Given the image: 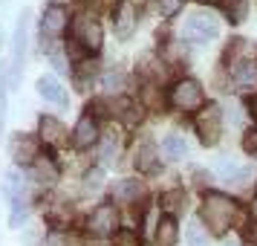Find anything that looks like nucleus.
Instances as JSON below:
<instances>
[{
    "mask_svg": "<svg viewBox=\"0 0 257 246\" xmlns=\"http://www.w3.org/2000/svg\"><path fill=\"white\" fill-rule=\"evenodd\" d=\"M121 84H124V75H118V72H110L107 75V90L116 93V90H121Z\"/></svg>",
    "mask_w": 257,
    "mask_h": 246,
    "instance_id": "obj_34",
    "label": "nucleus"
},
{
    "mask_svg": "<svg viewBox=\"0 0 257 246\" xmlns=\"http://www.w3.org/2000/svg\"><path fill=\"white\" fill-rule=\"evenodd\" d=\"M104 186V174H101V171H87V174H84V191H98V188Z\"/></svg>",
    "mask_w": 257,
    "mask_h": 246,
    "instance_id": "obj_27",
    "label": "nucleus"
},
{
    "mask_svg": "<svg viewBox=\"0 0 257 246\" xmlns=\"http://www.w3.org/2000/svg\"><path fill=\"white\" fill-rule=\"evenodd\" d=\"M194 125H197V133H199L202 145H217L220 133H222V110L217 105L202 107L197 113V119H194Z\"/></svg>",
    "mask_w": 257,
    "mask_h": 246,
    "instance_id": "obj_3",
    "label": "nucleus"
},
{
    "mask_svg": "<svg viewBox=\"0 0 257 246\" xmlns=\"http://www.w3.org/2000/svg\"><path fill=\"white\" fill-rule=\"evenodd\" d=\"M116 226H118V211L113 209V206H98V209L90 214V232L98 234V237L110 234Z\"/></svg>",
    "mask_w": 257,
    "mask_h": 246,
    "instance_id": "obj_10",
    "label": "nucleus"
},
{
    "mask_svg": "<svg viewBox=\"0 0 257 246\" xmlns=\"http://www.w3.org/2000/svg\"><path fill=\"white\" fill-rule=\"evenodd\" d=\"M182 200H185L182 191H168V194L162 197V209H168V211H171V217H174V214L182 211Z\"/></svg>",
    "mask_w": 257,
    "mask_h": 246,
    "instance_id": "obj_24",
    "label": "nucleus"
},
{
    "mask_svg": "<svg viewBox=\"0 0 257 246\" xmlns=\"http://www.w3.org/2000/svg\"><path fill=\"white\" fill-rule=\"evenodd\" d=\"M38 93H41V99H47L49 105H61V107L67 105V90L55 78H49V75L38 78Z\"/></svg>",
    "mask_w": 257,
    "mask_h": 246,
    "instance_id": "obj_12",
    "label": "nucleus"
},
{
    "mask_svg": "<svg viewBox=\"0 0 257 246\" xmlns=\"http://www.w3.org/2000/svg\"><path fill=\"white\" fill-rule=\"evenodd\" d=\"M220 35V21L214 15L197 12V15H188L185 21V38L191 41H211V38Z\"/></svg>",
    "mask_w": 257,
    "mask_h": 246,
    "instance_id": "obj_5",
    "label": "nucleus"
},
{
    "mask_svg": "<svg viewBox=\"0 0 257 246\" xmlns=\"http://www.w3.org/2000/svg\"><path fill=\"white\" fill-rule=\"evenodd\" d=\"M188 246H208V232L202 223H188Z\"/></svg>",
    "mask_w": 257,
    "mask_h": 246,
    "instance_id": "obj_23",
    "label": "nucleus"
},
{
    "mask_svg": "<svg viewBox=\"0 0 257 246\" xmlns=\"http://www.w3.org/2000/svg\"><path fill=\"white\" fill-rule=\"evenodd\" d=\"M113 197H116L118 203H133V200H142V197H145V186H142V180H118Z\"/></svg>",
    "mask_w": 257,
    "mask_h": 246,
    "instance_id": "obj_14",
    "label": "nucleus"
},
{
    "mask_svg": "<svg viewBox=\"0 0 257 246\" xmlns=\"http://www.w3.org/2000/svg\"><path fill=\"white\" fill-rule=\"evenodd\" d=\"M243 151L251 153V156H257V128H251V130L243 133Z\"/></svg>",
    "mask_w": 257,
    "mask_h": 246,
    "instance_id": "obj_30",
    "label": "nucleus"
},
{
    "mask_svg": "<svg viewBox=\"0 0 257 246\" xmlns=\"http://www.w3.org/2000/svg\"><path fill=\"white\" fill-rule=\"evenodd\" d=\"M251 116L257 119V96H254V102H251Z\"/></svg>",
    "mask_w": 257,
    "mask_h": 246,
    "instance_id": "obj_37",
    "label": "nucleus"
},
{
    "mask_svg": "<svg viewBox=\"0 0 257 246\" xmlns=\"http://www.w3.org/2000/svg\"><path fill=\"white\" fill-rule=\"evenodd\" d=\"M52 67H55L58 72H67V61H64V55L55 52V55H52Z\"/></svg>",
    "mask_w": 257,
    "mask_h": 246,
    "instance_id": "obj_35",
    "label": "nucleus"
},
{
    "mask_svg": "<svg viewBox=\"0 0 257 246\" xmlns=\"http://www.w3.org/2000/svg\"><path fill=\"white\" fill-rule=\"evenodd\" d=\"M9 153H12V159L18 165H32L38 159V139L29 136V133H15Z\"/></svg>",
    "mask_w": 257,
    "mask_h": 246,
    "instance_id": "obj_7",
    "label": "nucleus"
},
{
    "mask_svg": "<svg viewBox=\"0 0 257 246\" xmlns=\"http://www.w3.org/2000/svg\"><path fill=\"white\" fill-rule=\"evenodd\" d=\"M95 139H98V125H95V116H93V113H84V116L78 119L75 130H72V145H75L78 151H87L90 145H95Z\"/></svg>",
    "mask_w": 257,
    "mask_h": 246,
    "instance_id": "obj_8",
    "label": "nucleus"
},
{
    "mask_svg": "<svg viewBox=\"0 0 257 246\" xmlns=\"http://www.w3.org/2000/svg\"><path fill=\"white\" fill-rule=\"evenodd\" d=\"M231 78L240 87H257V64H251V61H237L234 70H231Z\"/></svg>",
    "mask_w": 257,
    "mask_h": 246,
    "instance_id": "obj_15",
    "label": "nucleus"
},
{
    "mask_svg": "<svg viewBox=\"0 0 257 246\" xmlns=\"http://www.w3.org/2000/svg\"><path fill=\"white\" fill-rule=\"evenodd\" d=\"M225 12H228V21H231V24L243 21V15H245V0H228V3H225Z\"/></svg>",
    "mask_w": 257,
    "mask_h": 246,
    "instance_id": "obj_26",
    "label": "nucleus"
},
{
    "mask_svg": "<svg viewBox=\"0 0 257 246\" xmlns=\"http://www.w3.org/2000/svg\"><path fill=\"white\" fill-rule=\"evenodd\" d=\"M136 24H139V18H136V6L133 3H118L116 6V35L124 41L136 32Z\"/></svg>",
    "mask_w": 257,
    "mask_h": 246,
    "instance_id": "obj_11",
    "label": "nucleus"
},
{
    "mask_svg": "<svg viewBox=\"0 0 257 246\" xmlns=\"http://www.w3.org/2000/svg\"><path fill=\"white\" fill-rule=\"evenodd\" d=\"M162 153L168 156V159H182L188 153V142L179 136V133H168L162 139Z\"/></svg>",
    "mask_w": 257,
    "mask_h": 246,
    "instance_id": "obj_17",
    "label": "nucleus"
},
{
    "mask_svg": "<svg viewBox=\"0 0 257 246\" xmlns=\"http://www.w3.org/2000/svg\"><path fill=\"white\" fill-rule=\"evenodd\" d=\"M67 9L64 6H49L47 15H44V32H47L49 38H58L64 29H67Z\"/></svg>",
    "mask_w": 257,
    "mask_h": 246,
    "instance_id": "obj_13",
    "label": "nucleus"
},
{
    "mask_svg": "<svg viewBox=\"0 0 257 246\" xmlns=\"http://www.w3.org/2000/svg\"><path fill=\"white\" fill-rule=\"evenodd\" d=\"M26 18L29 12H21L18 18V26H15V35H12V67H9V81L12 87L21 84V72H24V55H26Z\"/></svg>",
    "mask_w": 257,
    "mask_h": 246,
    "instance_id": "obj_4",
    "label": "nucleus"
},
{
    "mask_svg": "<svg viewBox=\"0 0 257 246\" xmlns=\"http://www.w3.org/2000/svg\"><path fill=\"white\" fill-rule=\"evenodd\" d=\"M202 102H205L202 84L194 81V78H182V81H176L174 90H171V105H174L176 110H185V113H191V110H199V107H202Z\"/></svg>",
    "mask_w": 257,
    "mask_h": 246,
    "instance_id": "obj_2",
    "label": "nucleus"
},
{
    "mask_svg": "<svg viewBox=\"0 0 257 246\" xmlns=\"http://www.w3.org/2000/svg\"><path fill=\"white\" fill-rule=\"evenodd\" d=\"M47 220H49V226H58V229H64V226H70V214L58 209V211H49Z\"/></svg>",
    "mask_w": 257,
    "mask_h": 246,
    "instance_id": "obj_32",
    "label": "nucleus"
},
{
    "mask_svg": "<svg viewBox=\"0 0 257 246\" xmlns=\"http://www.w3.org/2000/svg\"><path fill=\"white\" fill-rule=\"evenodd\" d=\"M118 151H121L118 139L116 136H107V139H101V145H98V159L104 165H113L118 159Z\"/></svg>",
    "mask_w": 257,
    "mask_h": 246,
    "instance_id": "obj_20",
    "label": "nucleus"
},
{
    "mask_svg": "<svg viewBox=\"0 0 257 246\" xmlns=\"http://www.w3.org/2000/svg\"><path fill=\"white\" fill-rule=\"evenodd\" d=\"M199 214L211 226L214 234H225L228 226L234 223V217H237V203L231 197H225V194H208V197L202 200Z\"/></svg>",
    "mask_w": 257,
    "mask_h": 246,
    "instance_id": "obj_1",
    "label": "nucleus"
},
{
    "mask_svg": "<svg viewBox=\"0 0 257 246\" xmlns=\"http://www.w3.org/2000/svg\"><path fill=\"white\" fill-rule=\"evenodd\" d=\"M133 165H136L139 171H153V168H156V145H153V142H142L139 148H136Z\"/></svg>",
    "mask_w": 257,
    "mask_h": 246,
    "instance_id": "obj_16",
    "label": "nucleus"
},
{
    "mask_svg": "<svg viewBox=\"0 0 257 246\" xmlns=\"http://www.w3.org/2000/svg\"><path fill=\"white\" fill-rule=\"evenodd\" d=\"M251 214H254V217H257V200H254V206H251Z\"/></svg>",
    "mask_w": 257,
    "mask_h": 246,
    "instance_id": "obj_38",
    "label": "nucleus"
},
{
    "mask_svg": "<svg viewBox=\"0 0 257 246\" xmlns=\"http://www.w3.org/2000/svg\"><path fill=\"white\" fill-rule=\"evenodd\" d=\"M44 246H64V237H61V234H49Z\"/></svg>",
    "mask_w": 257,
    "mask_h": 246,
    "instance_id": "obj_36",
    "label": "nucleus"
},
{
    "mask_svg": "<svg viewBox=\"0 0 257 246\" xmlns=\"http://www.w3.org/2000/svg\"><path fill=\"white\" fill-rule=\"evenodd\" d=\"M3 188H6L12 197H18V194H21V177L15 174V171H9V174H6V180H3Z\"/></svg>",
    "mask_w": 257,
    "mask_h": 246,
    "instance_id": "obj_31",
    "label": "nucleus"
},
{
    "mask_svg": "<svg viewBox=\"0 0 257 246\" xmlns=\"http://www.w3.org/2000/svg\"><path fill=\"white\" fill-rule=\"evenodd\" d=\"M202 3H220V0H202Z\"/></svg>",
    "mask_w": 257,
    "mask_h": 246,
    "instance_id": "obj_39",
    "label": "nucleus"
},
{
    "mask_svg": "<svg viewBox=\"0 0 257 246\" xmlns=\"http://www.w3.org/2000/svg\"><path fill=\"white\" fill-rule=\"evenodd\" d=\"M153 6H156V12L162 18H174L182 9V0H153Z\"/></svg>",
    "mask_w": 257,
    "mask_h": 246,
    "instance_id": "obj_25",
    "label": "nucleus"
},
{
    "mask_svg": "<svg viewBox=\"0 0 257 246\" xmlns=\"http://www.w3.org/2000/svg\"><path fill=\"white\" fill-rule=\"evenodd\" d=\"M38 130H41V139L47 142L49 148H64L67 142H70V130L61 125L58 119H52V116H41V125H38Z\"/></svg>",
    "mask_w": 257,
    "mask_h": 246,
    "instance_id": "obj_9",
    "label": "nucleus"
},
{
    "mask_svg": "<svg viewBox=\"0 0 257 246\" xmlns=\"http://www.w3.org/2000/svg\"><path fill=\"white\" fill-rule=\"evenodd\" d=\"M156 246H176V220L168 214L156 226Z\"/></svg>",
    "mask_w": 257,
    "mask_h": 246,
    "instance_id": "obj_18",
    "label": "nucleus"
},
{
    "mask_svg": "<svg viewBox=\"0 0 257 246\" xmlns=\"http://www.w3.org/2000/svg\"><path fill=\"white\" fill-rule=\"evenodd\" d=\"M142 105L151 107V110H162V107H165V96L159 93V87H156V84H148V87L142 90Z\"/></svg>",
    "mask_w": 257,
    "mask_h": 246,
    "instance_id": "obj_21",
    "label": "nucleus"
},
{
    "mask_svg": "<svg viewBox=\"0 0 257 246\" xmlns=\"http://www.w3.org/2000/svg\"><path fill=\"white\" fill-rule=\"evenodd\" d=\"M32 174H35L38 183H52V180L58 177V168L49 162L47 156H38L35 162H32Z\"/></svg>",
    "mask_w": 257,
    "mask_h": 246,
    "instance_id": "obj_19",
    "label": "nucleus"
},
{
    "mask_svg": "<svg viewBox=\"0 0 257 246\" xmlns=\"http://www.w3.org/2000/svg\"><path fill=\"white\" fill-rule=\"evenodd\" d=\"M24 220H26V203L18 194V197H12V226H21Z\"/></svg>",
    "mask_w": 257,
    "mask_h": 246,
    "instance_id": "obj_28",
    "label": "nucleus"
},
{
    "mask_svg": "<svg viewBox=\"0 0 257 246\" xmlns=\"http://www.w3.org/2000/svg\"><path fill=\"white\" fill-rule=\"evenodd\" d=\"M75 41H78L87 52H95V49L101 47V41H104V29H101V24H98L95 18L81 15V18L75 21Z\"/></svg>",
    "mask_w": 257,
    "mask_h": 246,
    "instance_id": "obj_6",
    "label": "nucleus"
},
{
    "mask_svg": "<svg viewBox=\"0 0 257 246\" xmlns=\"http://www.w3.org/2000/svg\"><path fill=\"white\" fill-rule=\"evenodd\" d=\"M251 180H254V168H234L231 174L225 177V183H228V186H234V188L248 186Z\"/></svg>",
    "mask_w": 257,
    "mask_h": 246,
    "instance_id": "obj_22",
    "label": "nucleus"
},
{
    "mask_svg": "<svg viewBox=\"0 0 257 246\" xmlns=\"http://www.w3.org/2000/svg\"><path fill=\"white\" fill-rule=\"evenodd\" d=\"M3 122H6V90H3V75H0V136H3Z\"/></svg>",
    "mask_w": 257,
    "mask_h": 246,
    "instance_id": "obj_33",
    "label": "nucleus"
},
{
    "mask_svg": "<svg viewBox=\"0 0 257 246\" xmlns=\"http://www.w3.org/2000/svg\"><path fill=\"white\" fill-rule=\"evenodd\" d=\"M113 246H142V240H139V234H136V232H130V229H121V232L116 234Z\"/></svg>",
    "mask_w": 257,
    "mask_h": 246,
    "instance_id": "obj_29",
    "label": "nucleus"
}]
</instances>
